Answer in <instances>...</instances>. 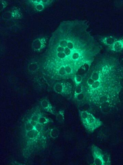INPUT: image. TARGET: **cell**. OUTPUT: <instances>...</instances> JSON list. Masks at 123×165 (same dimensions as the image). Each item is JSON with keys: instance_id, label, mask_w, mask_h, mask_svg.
Listing matches in <instances>:
<instances>
[{"instance_id": "cell-1", "label": "cell", "mask_w": 123, "mask_h": 165, "mask_svg": "<svg viewBox=\"0 0 123 165\" xmlns=\"http://www.w3.org/2000/svg\"><path fill=\"white\" fill-rule=\"evenodd\" d=\"M84 20L64 21L52 33L49 41L52 66L60 77L75 75L82 66H91L99 53V44Z\"/></svg>"}, {"instance_id": "cell-2", "label": "cell", "mask_w": 123, "mask_h": 165, "mask_svg": "<svg viewBox=\"0 0 123 165\" xmlns=\"http://www.w3.org/2000/svg\"><path fill=\"white\" fill-rule=\"evenodd\" d=\"M123 74L115 58L107 55L100 57L92 68L83 85L86 101L95 105L110 101L115 92L114 85L120 83Z\"/></svg>"}, {"instance_id": "cell-3", "label": "cell", "mask_w": 123, "mask_h": 165, "mask_svg": "<svg viewBox=\"0 0 123 165\" xmlns=\"http://www.w3.org/2000/svg\"><path fill=\"white\" fill-rule=\"evenodd\" d=\"M79 114L83 125L90 133H93L103 124L101 120L88 111L80 110Z\"/></svg>"}, {"instance_id": "cell-4", "label": "cell", "mask_w": 123, "mask_h": 165, "mask_svg": "<svg viewBox=\"0 0 123 165\" xmlns=\"http://www.w3.org/2000/svg\"><path fill=\"white\" fill-rule=\"evenodd\" d=\"M94 163L95 165H108L110 163L109 156L106 152L97 146L93 145L91 148Z\"/></svg>"}, {"instance_id": "cell-5", "label": "cell", "mask_w": 123, "mask_h": 165, "mask_svg": "<svg viewBox=\"0 0 123 165\" xmlns=\"http://www.w3.org/2000/svg\"><path fill=\"white\" fill-rule=\"evenodd\" d=\"M53 1H30L28 3L35 10L41 12L52 4Z\"/></svg>"}, {"instance_id": "cell-6", "label": "cell", "mask_w": 123, "mask_h": 165, "mask_svg": "<svg viewBox=\"0 0 123 165\" xmlns=\"http://www.w3.org/2000/svg\"><path fill=\"white\" fill-rule=\"evenodd\" d=\"M55 92L59 94L69 95L71 91V87L69 84L58 82L55 84L54 86Z\"/></svg>"}, {"instance_id": "cell-7", "label": "cell", "mask_w": 123, "mask_h": 165, "mask_svg": "<svg viewBox=\"0 0 123 165\" xmlns=\"http://www.w3.org/2000/svg\"><path fill=\"white\" fill-rule=\"evenodd\" d=\"M109 49L113 52H118L123 50V38L117 39L111 46Z\"/></svg>"}, {"instance_id": "cell-8", "label": "cell", "mask_w": 123, "mask_h": 165, "mask_svg": "<svg viewBox=\"0 0 123 165\" xmlns=\"http://www.w3.org/2000/svg\"><path fill=\"white\" fill-rule=\"evenodd\" d=\"M117 39L115 37L108 36L103 38L101 39V42L104 45L109 46Z\"/></svg>"}, {"instance_id": "cell-9", "label": "cell", "mask_w": 123, "mask_h": 165, "mask_svg": "<svg viewBox=\"0 0 123 165\" xmlns=\"http://www.w3.org/2000/svg\"><path fill=\"white\" fill-rule=\"evenodd\" d=\"M41 105L44 110H47L49 112L53 113L52 107L47 100L46 99L42 100L41 102Z\"/></svg>"}, {"instance_id": "cell-10", "label": "cell", "mask_w": 123, "mask_h": 165, "mask_svg": "<svg viewBox=\"0 0 123 165\" xmlns=\"http://www.w3.org/2000/svg\"><path fill=\"white\" fill-rule=\"evenodd\" d=\"M39 133V131L34 129L32 130L28 131L27 133L28 137L30 139H34L37 137Z\"/></svg>"}, {"instance_id": "cell-11", "label": "cell", "mask_w": 123, "mask_h": 165, "mask_svg": "<svg viewBox=\"0 0 123 165\" xmlns=\"http://www.w3.org/2000/svg\"><path fill=\"white\" fill-rule=\"evenodd\" d=\"M74 78L76 86L79 85L82 83L83 78L81 75H76Z\"/></svg>"}, {"instance_id": "cell-12", "label": "cell", "mask_w": 123, "mask_h": 165, "mask_svg": "<svg viewBox=\"0 0 123 165\" xmlns=\"http://www.w3.org/2000/svg\"><path fill=\"white\" fill-rule=\"evenodd\" d=\"M50 135L53 138H57L59 135V131L57 129L54 128L51 130Z\"/></svg>"}, {"instance_id": "cell-13", "label": "cell", "mask_w": 123, "mask_h": 165, "mask_svg": "<svg viewBox=\"0 0 123 165\" xmlns=\"http://www.w3.org/2000/svg\"><path fill=\"white\" fill-rule=\"evenodd\" d=\"M49 120L47 118L44 117H40L39 118L38 123L41 125L47 124L49 122Z\"/></svg>"}, {"instance_id": "cell-14", "label": "cell", "mask_w": 123, "mask_h": 165, "mask_svg": "<svg viewBox=\"0 0 123 165\" xmlns=\"http://www.w3.org/2000/svg\"><path fill=\"white\" fill-rule=\"evenodd\" d=\"M34 129V127H33L32 124H31L30 122H29L28 123L26 124L25 126V129L27 132L29 131H30L33 130Z\"/></svg>"}, {"instance_id": "cell-15", "label": "cell", "mask_w": 123, "mask_h": 165, "mask_svg": "<svg viewBox=\"0 0 123 165\" xmlns=\"http://www.w3.org/2000/svg\"><path fill=\"white\" fill-rule=\"evenodd\" d=\"M34 129L38 131H39V132H41L42 129V125L38 123L34 127Z\"/></svg>"}, {"instance_id": "cell-16", "label": "cell", "mask_w": 123, "mask_h": 165, "mask_svg": "<svg viewBox=\"0 0 123 165\" xmlns=\"http://www.w3.org/2000/svg\"><path fill=\"white\" fill-rule=\"evenodd\" d=\"M41 116H39L38 115H34L32 116L30 120H33V121H36L38 122L39 117Z\"/></svg>"}, {"instance_id": "cell-17", "label": "cell", "mask_w": 123, "mask_h": 165, "mask_svg": "<svg viewBox=\"0 0 123 165\" xmlns=\"http://www.w3.org/2000/svg\"><path fill=\"white\" fill-rule=\"evenodd\" d=\"M30 123L33 127H35L38 123V122L36 121H33V120H30Z\"/></svg>"}]
</instances>
